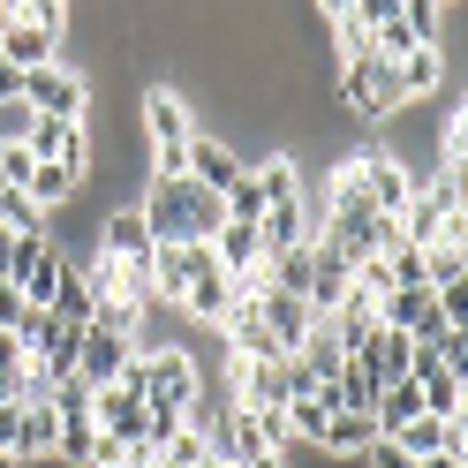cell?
Masks as SVG:
<instances>
[{
	"label": "cell",
	"instance_id": "obj_1",
	"mask_svg": "<svg viewBox=\"0 0 468 468\" xmlns=\"http://www.w3.org/2000/svg\"><path fill=\"white\" fill-rule=\"evenodd\" d=\"M136 378H144V408H189L204 400V378L189 347H136Z\"/></svg>",
	"mask_w": 468,
	"mask_h": 468
},
{
	"label": "cell",
	"instance_id": "obj_2",
	"mask_svg": "<svg viewBox=\"0 0 468 468\" xmlns=\"http://www.w3.org/2000/svg\"><path fill=\"white\" fill-rule=\"evenodd\" d=\"M23 106L38 122H91V76L69 69V61H46V69L23 76Z\"/></svg>",
	"mask_w": 468,
	"mask_h": 468
},
{
	"label": "cell",
	"instance_id": "obj_3",
	"mask_svg": "<svg viewBox=\"0 0 468 468\" xmlns=\"http://www.w3.org/2000/svg\"><path fill=\"white\" fill-rule=\"evenodd\" d=\"M340 99H347V113H363V122H386V113L408 106L400 69H393V61H378V53H356V61H340Z\"/></svg>",
	"mask_w": 468,
	"mask_h": 468
},
{
	"label": "cell",
	"instance_id": "obj_4",
	"mask_svg": "<svg viewBox=\"0 0 468 468\" xmlns=\"http://www.w3.org/2000/svg\"><path fill=\"white\" fill-rule=\"evenodd\" d=\"M257 317H265V333H272V356H280V363H295V356H303V340L317 333V310H310L303 295H287V287H265V295H257Z\"/></svg>",
	"mask_w": 468,
	"mask_h": 468
},
{
	"label": "cell",
	"instance_id": "obj_5",
	"mask_svg": "<svg viewBox=\"0 0 468 468\" xmlns=\"http://www.w3.org/2000/svg\"><path fill=\"white\" fill-rule=\"evenodd\" d=\"M129 356H136V333H122V325H99V317H91V325H83V356H76V378L99 393V386H113V378L129 370Z\"/></svg>",
	"mask_w": 468,
	"mask_h": 468
},
{
	"label": "cell",
	"instance_id": "obj_6",
	"mask_svg": "<svg viewBox=\"0 0 468 468\" xmlns=\"http://www.w3.org/2000/svg\"><path fill=\"white\" fill-rule=\"evenodd\" d=\"M378 325H393V333H408L416 347H431L438 333H446V317H438L431 287H393V295H378Z\"/></svg>",
	"mask_w": 468,
	"mask_h": 468
},
{
	"label": "cell",
	"instance_id": "obj_7",
	"mask_svg": "<svg viewBox=\"0 0 468 468\" xmlns=\"http://www.w3.org/2000/svg\"><path fill=\"white\" fill-rule=\"evenodd\" d=\"M347 287H356V265H347V250H340V242H310V287H303V303H310L317 317H333Z\"/></svg>",
	"mask_w": 468,
	"mask_h": 468
},
{
	"label": "cell",
	"instance_id": "obj_8",
	"mask_svg": "<svg viewBox=\"0 0 468 468\" xmlns=\"http://www.w3.org/2000/svg\"><path fill=\"white\" fill-rule=\"evenodd\" d=\"M152 227H144L136 204H106V227H99V257H113V265H152Z\"/></svg>",
	"mask_w": 468,
	"mask_h": 468
},
{
	"label": "cell",
	"instance_id": "obj_9",
	"mask_svg": "<svg viewBox=\"0 0 468 468\" xmlns=\"http://www.w3.org/2000/svg\"><path fill=\"white\" fill-rule=\"evenodd\" d=\"M356 166H363V189L378 204V219H400V204L416 197V174H408L393 152H356Z\"/></svg>",
	"mask_w": 468,
	"mask_h": 468
},
{
	"label": "cell",
	"instance_id": "obj_10",
	"mask_svg": "<svg viewBox=\"0 0 468 468\" xmlns=\"http://www.w3.org/2000/svg\"><path fill=\"white\" fill-rule=\"evenodd\" d=\"M204 257H212L204 242H159L152 250V303H182L189 280L204 272Z\"/></svg>",
	"mask_w": 468,
	"mask_h": 468
},
{
	"label": "cell",
	"instance_id": "obj_11",
	"mask_svg": "<svg viewBox=\"0 0 468 468\" xmlns=\"http://www.w3.org/2000/svg\"><path fill=\"white\" fill-rule=\"evenodd\" d=\"M0 61H8L16 76H31V69H46V61H61V31H46V23H31L16 8V31L0 38Z\"/></svg>",
	"mask_w": 468,
	"mask_h": 468
},
{
	"label": "cell",
	"instance_id": "obj_12",
	"mask_svg": "<svg viewBox=\"0 0 468 468\" xmlns=\"http://www.w3.org/2000/svg\"><path fill=\"white\" fill-rule=\"evenodd\" d=\"M189 182H197V189H212V197H227L234 182H242V152L197 129V144H189Z\"/></svg>",
	"mask_w": 468,
	"mask_h": 468
},
{
	"label": "cell",
	"instance_id": "obj_13",
	"mask_svg": "<svg viewBox=\"0 0 468 468\" xmlns=\"http://www.w3.org/2000/svg\"><path fill=\"white\" fill-rule=\"evenodd\" d=\"M423 38H416V23H408V8L400 0H378V23H370V53L378 61H408Z\"/></svg>",
	"mask_w": 468,
	"mask_h": 468
},
{
	"label": "cell",
	"instance_id": "obj_14",
	"mask_svg": "<svg viewBox=\"0 0 468 468\" xmlns=\"http://www.w3.org/2000/svg\"><path fill=\"white\" fill-rule=\"evenodd\" d=\"M227 303H234V280L212 265V257H204V272L189 280V295H182V310L197 317V325H219V317H227Z\"/></svg>",
	"mask_w": 468,
	"mask_h": 468
},
{
	"label": "cell",
	"instance_id": "obj_15",
	"mask_svg": "<svg viewBox=\"0 0 468 468\" xmlns=\"http://www.w3.org/2000/svg\"><path fill=\"white\" fill-rule=\"evenodd\" d=\"M370 446H378V416H325V438H317L325 461H356Z\"/></svg>",
	"mask_w": 468,
	"mask_h": 468
},
{
	"label": "cell",
	"instance_id": "obj_16",
	"mask_svg": "<svg viewBox=\"0 0 468 468\" xmlns=\"http://www.w3.org/2000/svg\"><path fill=\"white\" fill-rule=\"evenodd\" d=\"M356 356L378 370V386H393V378H408V363H416V340L393 333V325H378V333H370V347H356Z\"/></svg>",
	"mask_w": 468,
	"mask_h": 468
},
{
	"label": "cell",
	"instance_id": "obj_17",
	"mask_svg": "<svg viewBox=\"0 0 468 468\" xmlns=\"http://www.w3.org/2000/svg\"><path fill=\"white\" fill-rule=\"evenodd\" d=\"M23 197H31L38 212H53V204H76V197H83V174H76V166H31Z\"/></svg>",
	"mask_w": 468,
	"mask_h": 468
},
{
	"label": "cell",
	"instance_id": "obj_18",
	"mask_svg": "<svg viewBox=\"0 0 468 468\" xmlns=\"http://www.w3.org/2000/svg\"><path fill=\"white\" fill-rule=\"evenodd\" d=\"M393 69H400V91H408V99H431L438 83H446V53H438V46H416V53L393 61Z\"/></svg>",
	"mask_w": 468,
	"mask_h": 468
},
{
	"label": "cell",
	"instance_id": "obj_19",
	"mask_svg": "<svg viewBox=\"0 0 468 468\" xmlns=\"http://www.w3.org/2000/svg\"><path fill=\"white\" fill-rule=\"evenodd\" d=\"M219 204H227V219H234V227H257V219H265V197H257V182H250V174H242V182H234Z\"/></svg>",
	"mask_w": 468,
	"mask_h": 468
},
{
	"label": "cell",
	"instance_id": "obj_20",
	"mask_svg": "<svg viewBox=\"0 0 468 468\" xmlns=\"http://www.w3.org/2000/svg\"><path fill=\"white\" fill-rule=\"evenodd\" d=\"M53 325H61L53 310H23V325H16V347H23V356H38V347L53 340Z\"/></svg>",
	"mask_w": 468,
	"mask_h": 468
},
{
	"label": "cell",
	"instance_id": "obj_21",
	"mask_svg": "<svg viewBox=\"0 0 468 468\" xmlns=\"http://www.w3.org/2000/svg\"><path fill=\"white\" fill-rule=\"evenodd\" d=\"M408 23H416V38H423V46H438V31H446V23H438V8H431V0H408Z\"/></svg>",
	"mask_w": 468,
	"mask_h": 468
},
{
	"label": "cell",
	"instance_id": "obj_22",
	"mask_svg": "<svg viewBox=\"0 0 468 468\" xmlns=\"http://www.w3.org/2000/svg\"><path fill=\"white\" fill-rule=\"evenodd\" d=\"M363 461H370V468H416V461H408V453H400V446H393V438H378V446H370V453H363Z\"/></svg>",
	"mask_w": 468,
	"mask_h": 468
},
{
	"label": "cell",
	"instance_id": "obj_23",
	"mask_svg": "<svg viewBox=\"0 0 468 468\" xmlns=\"http://www.w3.org/2000/svg\"><path fill=\"white\" fill-rule=\"evenodd\" d=\"M23 363H31V356L16 347V333H0V378H8V386H16V370H23Z\"/></svg>",
	"mask_w": 468,
	"mask_h": 468
},
{
	"label": "cell",
	"instance_id": "obj_24",
	"mask_svg": "<svg viewBox=\"0 0 468 468\" xmlns=\"http://www.w3.org/2000/svg\"><path fill=\"white\" fill-rule=\"evenodd\" d=\"M16 99H23V76H16L8 61H0V106H16Z\"/></svg>",
	"mask_w": 468,
	"mask_h": 468
},
{
	"label": "cell",
	"instance_id": "obj_25",
	"mask_svg": "<svg viewBox=\"0 0 468 468\" xmlns=\"http://www.w3.org/2000/svg\"><path fill=\"white\" fill-rule=\"evenodd\" d=\"M0 280H16V234L0 227Z\"/></svg>",
	"mask_w": 468,
	"mask_h": 468
},
{
	"label": "cell",
	"instance_id": "obj_26",
	"mask_svg": "<svg viewBox=\"0 0 468 468\" xmlns=\"http://www.w3.org/2000/svg\"><path fill=\"white\" fill-rule=\"evenodd\" d=\"M16 31V8H8V0H0V38H8Z\"/></svg>",
	"mask_w": 468,
	"mask_h": 468
},
{
	"label": "cell",
	"instance_id": "obj_27",
	"mask_svg": "<svg viewBox=\"0 0 468 468\" xmlns=\"http://www.w3.org/2000/svg\"><path fill=\"white\" fill-rule=\"evenodd\" d=\"M8 400H16V386H8V378H0V408H8Z\"/></svg>",
	"mask_w": 468,
	"mask_h": 468
},
{
	"label": "cell",
	"instance_id": "obj_28",
	"mask_svg": "<svg viewBox=\"0 0 468 468\" xmlns=\"http://www.w3.org/2000/svg\"><path fill=\"white\" fill-rule=\"evenodd\" d=\"M0 468H16V461H0Z\"/></svg>",
	"mask_w": 468,
	"mask_h": 468
}]
</instances>
